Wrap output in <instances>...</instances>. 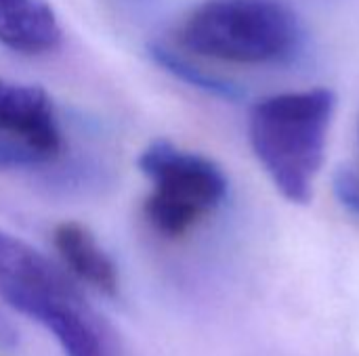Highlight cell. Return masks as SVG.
<instances>
[{
  "label": "cell",
  "instance_id": "52a82bcc",
  "mask_svg": "<svg viewBox=\"0 0 359 356\" xmlns=\"http://www.w3.org/2000/svg\"><path fill=\"white\" fill-rule=\"evenodd\" d=\"M55 248L63 262L88 285L103 294L118 292V271L114 260L99 248L90 231L78 222H63L53 233Z\"/></svg>",
  "mask_w": 359,
  "mask_h": 356
},
{
  "label": "cell",
  "instance_id": "7c38bea8",
  "mask_svg": "<svg viewBox=\"0 0 359 356\" xmlns=\"http://www.w3.org/2000/svg\"><path fill=\"white\" fill-rule=\"evenodd\" d=\"M130 2H145V0H130Z\"/></svg>",
  "mask_w": 359,
  "mask_h": 356
},
{
  "label": "cell",
  "instance_id": "30bf717a",
  "mask_svg": "<svg viewBox=\"0 0 359 356\" xmlns=\"http://www.w3.org/2000/svg\"><path fill=\"white\" fill-rule=\"evenodd\" d=\"M332 189L341 206L359 216V174L351 168H339L332 176Z\"/></svg>",
  "mask_w": 359,
  "mask_h": 356
},
{
  "label": "cell",
  "instance_id": "8fae6325",
  "mask_svg": "<svg viewBox=\"0 0 359 356\" xmlns=\"http://www.w3.org/2000/svg\"><path fill=\"white\" fill-rule=\"evenodd\" d=\"M0 344L6 348H13L17 344V332L4 317H0Z\"/></svg>",
  "mask_w": 359,
  "mask_h": 356
},
{
  "label": "cell",
  "instance_id": "3957f363",
  "mask_svg": "<svg viewBox=\"0 0 359 356\" xmlns=\"http://www.w3.org/2000/svg\"><path fill=\"white\" fill-rule=\"evenodd\" d=\"M139 170L154 183L143 212L164 237H181L227 197V176L208 157L179 149L166 138L145 147Z\"/></svg>",
  "mask_w": 359,
  "mask_h": 356
},
{
  "label": "cell",
  "instance_id": "7a4b0ae2",
  "mask_svg": "<svg viewBox=\"0 0 359 356\" xmlns=\"http://www.w3.org/2000/svg\"><path fill=\"white\" fill-rule=\"evenodd\" d=\"M303 38V23L284 0H206L179 29L187 50L244 65L290 61Z\"/></svg>",
  "mask_w": 359,
  "mask_h": 356
},
{
  "label": "cell",
  "instance_id": "5b68a950",
  "mask_svg": "<svg viewBox=\"0 0 359 356\" xmlns=\"http://www.w3.org/2000/svg\"><path fill=\"white\" fill-rule=\"evenodd\" d=\"M0 134L25 141L48 162L61 149V132L48 94L38 86L0 78Z\"/></svg>",
  "mask_w": 359,
  "mask_h": 356
},
{
  "label": "cell",
  "instance_id": "6da1fadb",
  "mask_svg": "<svg viewBox=\"0 0 359 356\" xmlns=\"http://www.w3.org/2000/svg\"><path fill=\"white\" fill-rule=\"evenodd\" d=\"M337 94L328 88L284 92L252 105L250 145L284 199L307 206L322 170Z\"/></svg>",
  "mask_w": 359,
  "mask_h": 356
},
{
  "label": "cell",
  "instance_id": "9c48e42d",
  "mask_svg": "<svg viewBox=\"0 0 359 356\" xmlns=\"http://www.w3.org/2000/svg\"><path fill=\"white\" fill-rule=\"evenodd\" d=\"M48 162L38 149L27 145L25 141L0 134V170H17V168H34Z\"/></svg>",
  "mask_w": 359,
  "mask_h": 356
},
{
  "label": "cell",
  "instance_id": "8992f818",
  "mask_svg": "<svg viewBox=\"0 0 359 356\" xmlns=\"http://www.w3.org/2000/svg\"><path fill=\"white\" fill-rule=\"evenodd\" d=\"M61 27L44 0H0V44L15 52L40 55L55 50Z\"/></svg>",
  "mask_w": 359,
  "mask_h": 356
},
{
  "label": "cell",
  "instance_id": "ba28073f",
  "mask_svg": "<svg viewBox=\"0 0 359 356\" xmlns=\"http://www.w3.org/2000/svg\"><path fill=\"white\" fill-rule=\"evenodd\" d=\"M149 55L160 67H164L177 80H181V82L206 92V94H212V97H219L225 101H240L246 97L242 86H238L236 82L225 80L221 76H215L210 71H204L202 67L194 65L189 59L181 57L179 52H175L162 44H149Z\"/></svg>",
  "mask_w": 359,
  "mask_h": 356
},
{
  "label": "cell",
  "instance_id": "277c9868",
  "mask_svg": "<svg viewBox=\"0 0 359 356\" xmlns=\"http://www.w3.org/2000/svg\"><path fill=\"white\" fill-rule=\"evenodd\" d=\"M2 298L55 336L65 356H114L109 336L65 277L50 283H0Z\"/></svg>",
  "mask_w": 359,
  "mask_h": 356
}]
</instances>
